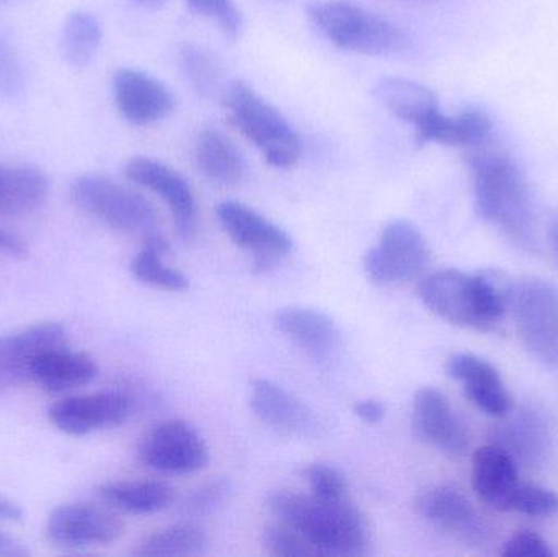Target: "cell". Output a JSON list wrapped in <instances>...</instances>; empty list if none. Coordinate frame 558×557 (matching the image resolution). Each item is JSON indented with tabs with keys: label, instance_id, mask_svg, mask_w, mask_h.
I'll return each instance as SVG.
<instances>
[{
	"label": "cell",
	"instance_id": "1",
	"mask_svg": "<svg viewBox=\"0 0 558 557\" xmlns=\"http://www.w3.org/2000/svg\"><path fill=\"white\" fill-rule=\"evenodd\" d=\"M474 179L475 203L485 221L518 247H536V211L518 164L490 137L465 149Z\"/></svg>",
	"mask_w": 558,
	"mask_h": 557
},
{
	"label": "cell",
	"instance_id": "2",
	"mask_svg": "<svg viewBox=\"0 0 558 557\" xmlns=\"http://www.w3.org/2000/svg\"><path fill=\"white\" fill-rule=\"evenodd\" d=\"M279 522L301 533L318 556L354 557L366 555L369 529L353 502H327L312 494L278 491L268 499Z\"/></svg>",
	"mask_w": 558,
	"mask_h": 557
},
{
	"label": "cell",
	"instance_id": "3",
	"mask_svg": "<svg viewBox=\"0 0 558 557\" xmlns=\"http://www.w3.org/2000/svg\"><path fill=\"white\" fill-rule=\"evenodd\" d=\"M510 288L488 275L439 270L420 281L418 294L439 319L464 329H497L508 311Z\"/></svg>",
	"mask_w": 558,
	"mask_h": 557
},
{
	"label": "cell",
	"instance_id": "4",
	"mask_svg": "<svg viewBox=\"0 0 558 557\" xmlns=\"http://www.w3.org/2000/svg\"><path fill=\"white\" fill-rule=\"evenodd\" d=\"M307 15L315 28L343 51L389 56L410 46L402 26L353 0H317L307 7Z\"/></svg>",
	"mask_w": 558,
	"mask_h": 557
},
{
	"label": "cell",
	"instance_id": "5",
	"mask_svg": "<svg viewBox=\"0 0 558 557\" xmlns=\"http://www.w3.org/2000/svg\"><path fill=\"white\" fill-rule=\"evenodd\" d=\"M222 105L241 131L275 169H291L301 160L302 143L294 128L270 101L244 81L226 85Z\"/></svg>",
	"mask_w": 558,
	"mask_h": 557
},
{
	"label": "cell",
	"instance_id": "6",
	"mask_svg": "<svg viewBox=\"0 0 558 557\" xmlns=\"http://www.w3.org/2000/svg\"><path fill=\"white\" fill-rule=\"evenodd\" d=\"M71 198L85 215L123 234H157L160 216L156 206L133 186L110 177L87 173L77 177L71 185Z\"/></svg>",
	"mask_w": 558,
	"mask_h": 557
},
{
	"label": "cell",
	"instance_id": "7",
	"mask_svg": "<svg viewBox=\"0 0 558 557\" xmlns=\"http://www.w3.org/2000/svg\"><path fill=\"white\" fill-rule=\"evenodd\" d=\"M508 307L524 349L546 365H558V290L541 278L511 284Z\"/></svg>",
	"mask_w": 558,
	"mask_h": 557
},
{
	"label": "cell",
	"instance_id": "8",
	"mask_svg": "<svg viewBox=\"0 0 558 557\" xmlns=\"http://www.w3.org/2000/svg\"><path fill=\"white\" fill-rule=\"evenodd\" d=\"M429 261L432 251L418 226L409 219H393L364 257V271L374 284L392 287L418 278Z\"/></svg>",
	"mask_w": 558,
	"mask_h": 557
},
{
	"label": "cell",
	"instance_id": "9",
	"mask_svg": "<svg viewBox=\"0 0 558 557\" xmlns=\"http://www.w3.org/2000/svg\"><path fill=\"white\" fill-rule=\"evenodd\" d=\"M45 535L59 548H97L118 542L124 535V523L117 510L104 502H69L49 513Z\"/></svg>",
	"mask_w": 558,
	"mask_h": 557
},
{
	"label": "cell",
	"instance_id": "10",
	"mask_svg": "<svg viewBox=\"0 0 558 557\" xmlns=\"http://www.w3.org/2000/svg\"><path fill=\"white\" fill-rule=\"evenodd\" d=\"M216 216L231 241L251 252L255 270H271L291 254V235L257 209L229 199L219 203Z\"/></svg>",
	"mask_w": 558,
	"mask_h": 557
},
{
	"label": "cell",
	"instance_id": "11",
	"mask_svg": "<svg viewBox=\"0 0 558 557\" xmlns=\"http://www.w3.org/2000/svg\"><path fill=\"white\" fill-rule=\"evenodd\" d=\"M137 457L149 470L182 476L208 467L209 448L189 422L169 421L157 425L143 438Z\"/></svg>",
	"mask_w": 558,
	"mask_h": 557
},
{
	"label": "cell",
	"instance_id": "12",
	"mask_svg": "<svg viewBox=\"0 0 558 557\" xmlns=\"http://www.w3.org/2000/svg\"><path fill=\"white\" fill-rule=\"evenodd\" d=\"M415 510L439 532L468 546H484L490 529L474 504L452 486H433L416 496Z\"/></svg>",
	"mask_w": 558,
	"mask_h": 557
},
{
	"label": "cell",
	"instance_id": "13",
	"mask_svg": "<svg viewBox=\"0 0 558 557\" xmlns=\"http://www.w3.org/2000/svg\"><path fill=\"white\" fill-rule=\"evenodd\" d=\"M130 415L131 399L118 391L68 396L48 409L49 422L72 437L120 427Z\"/></svg>",
	"mask_w": 558,
	"mask_h": 557
},
{
	"label": "cell",
	"instance_id": "14",
	"mask_svg": "<svg viewBox=\"0 0 558 557\" xmlns=\"http://www.w3.org/2000/svg\"><path fill=\"white\" fill-rule=\"evenodd\" d=\"M69 346V334L59 323H36L0 336V392L32 382V370L43 353Z\"/></svg>",
	"mask_w": 558,
	"mask_h": 557
},
{
	"label": "cell",
	"instance_id": "15",
	"mask_svg": "<svg viewBox=\"0 0 558 557\" xmlns=\"http://www.w3.org/2000/svg\"><path fill=\"white\" fill-rule=\"evenodd\" d=\"M124 175L134 185L149 190L166 202L177 229L185 239L198 228V205L195 193L182 173L153 157H133L124 167Z\"/></svg>",
	"mask_w": 558,
	"mask_h": 557
},
{
	"label": "cell",
	"instance_id": "16",
	"mask_svg": "<svg viewBox=\"0 0 558 557\" xmlns=\"http://www.w3.org/2000/svg\"><path fill=\"white\" fill-rule=\"evenodd\" d=\"M492 431V444L504 448L518 467L536 468L553 448V424L546 411L526 404L501 415Z\"/></svg>",
	"mask_w": 558,
	"mask_h": 557
},
{
	"label": "cell",
	"instance_id": "17",
	"mask_svg": "<svg viewBox=\"0 0 558 557\" xmlns=\"http://www.w3.org/2000/svg\"><path fill=\"white\" fill-rule=\"evenodd\" d=\"M412 425L429 447L451 457H462L471 447V432L451 401L439 389H418L413 396Z\"/></svg>",
	"mask_w": 558,
	"mask_h": 557
},
{
	"label": "cell",
	"instance_id": "18",
	"mask_svg": "<svg viewBox=\"0 0 558 557\" xmlns=\"http://www.w3.org/2000/svg\"><path fill=\"white\" fill-rule=\"evenodd\" d=\"M113 97L124 120L136 126L157 123L172 113L175 101L166 84L140 71L124 68L113 77Z\"/></svg>",
	"mask_w": 558,
	"mask_h": 557
},
{
	"label": "cell",
	"instance_id": "19",
	"mask_svg": "<svg viewBox=\"0 0 558 557\" xmlns=\"http://www.w3.org/2000/svg\"><path fill=\"white\" fill-rule=\"evenodd\" d=\"M251 405L258 421L278 434L311 438L320 432L315 412L277 383L268 379L255 382Z\"/></svg>",
	"mask_w": 558,
	"mask_h": 557
},
{
	"label": "cell",
	"instance_id": "20",
	"mask_svg": "<svg viewBox=\"0 0 558 557\" xmlns=\"http://www.w3.org/2000/svg\"><path fill=\"white\" fill-rule=\"evenodd\" d=\"M449 376L464 389L469 401L492 417H501L514 408L513 398L492 363L472 353H456L448 360Z\"/></svg>",
	"mask_w": 558,
	"mask_h": 557
},
{
	"label": "cell",
	"instance_id": "21",
	"mask_svg": "<svg viewBox=\"0 0 558 557\" xmlns=\"http://www.w3.org/2000/svg\"><path fill=\"white\" fill-rule=\"evenodd\" d=\"M279 332L317 362L330 360L341 342L337 324L311 307H284L275 316Z\"/></svg>",
	"mask_w": 558,
	"mask_h": 557
},
{
	"label": "cell",
	"instance_id": "22",
	"mask_svg": "<svg viewBox=\"0 0 558 557\" xmlns=\"http://www.w3.org/2000/svg\"><path fill=\"white\" fill-rule=\"evenodd\" d=\"M520 483L518 464L504 448L490 444L472 457V487L482 502L508 512L511 494Z\"/></svg>",
	"mask_w": 558,
	"mask_h": 557
},
{
	"label": "cell",
	"instance_id": "23",
	"mask_svg": "<svg viewBox=\"0 0 558 557\" xmlns=\"http://www.w3.org/2000/svg\"><path fill=\"white\" fill-rule=\"evenodd\" d=\"M97 376V360L88 353L75 352L69 346L43 353L32 370V383L52 395L90 385Z\"/></svg>",
	"mask_w": 558,
	"mask_h": 557
},
{
	"label": "cell",
	"instance_id": "24",
	"mask_svg": "<svg viewBox=\"0 0 558 557\" xmlns=\"http://www.w3.org/2000/svg\"><path fill=\"white\" fill-rule=\"evenodd\" d=\"M97 496L118 513L154 516L172 506L175 489L156 480L108 481L98 487Z\"/></svg>",
	"mask_w": 558,
	"mask_h": 557
},
{
	"label": "cell",
	"instance_id": "25",
	"mask_svg": "<svg viewBox=\"0 0 558 557\" xmlns=\"http://www.w3.org/2000/svg\"><path fill=\"white\" fill-rule=\"evenodd\" d=\"M199 172L219 186H238L247 177V162L241 150L216 128L199 131L195 144Z\"/></svg>",
	"mask_w": 558,
	"mask_h": 557
},
{
	"label": "cell",
	"instance_id": "26",
	"mask_svg": "<svg viewBox=\"0 0 558 557\" xmlns=\"http://www.w3.org/2000/svg\"><path fill=\"white\" fill-rule=\"evenodd\" d=\"M48 177L29 166H0V215L26 216L48 199Z\"/></svg>",
	"mask_w": 558,
	"mask_h": 557
},
{
	"label": "cell",
	"instance_id": "27",
	"mask_svg": "<svg viewBox=\"0 0 558 557\" xmlns=\"http://www.w3.org/2000/svg\"><path fill=\"white\" fill-rule=\"evenodd\" d=\"M374 97L400 120L418 126L439 110L432 88L402 77H384L374 85Z\"/></svg>",
	"mask_w": 558,
	"mask_h": 557
},
{
	"label": "cell",
	"instance_id": "28",
	"mask_svg": "<svg viewBox=\"0 0 558 557\" xmlns=\"http://www.w3.org/2000/svg\"><path fill=\"white\" fill-rule=\"evenodd\" d=\"M167 252H169V242L160 235V232L147 235L143 239V247L131 261L130 271L137 281L147 287L169 291V293H180L190 287V280L182 271L167 264L163 258Z\"/></svg>",
	"mask_w": 558,
	"mask_h": 557
},
{
	"label": "cell",
	"instance_id": "29",
	"mask_svg": "<svg viewBox=\"0 0 558 557\" xmlns=\"http://www.w3.org/2000/svg\"><path fill=\"white\" fill-rule=\"evenodd\" d=\"M209 540L202 526L192 522L175 523L146 536L134 549L141 557H195L208 552Z\"/></svg>",
	"mask_w": 558,
	"mask_h": 557
},
{
	"label": "cell",
	"instance_id": "30",
	"mask_svg": "<svg viewBox=\"0 0 558 557\" xmlns=\"http://www.w3.org/2000/svg\"><path fill=\"white\" fill-rule=\"evenodd\" d=\"M101 25L97 16L84 10L69 13L62 26L61 52L75 69L90 64L101 45Z\"/></svg>",
	"mask_w": 558,
	"mask_h": 557
},
{
	"label": "cell",
	"instance_id": "31",
	"mask_svg": "<svg viewBox=\"0 0 558 557\" xmlns=\"http://www.w3.org/2000/svg\"><path fill=\"white\" fill-rule=\"evenodd\" d=\"M183 74L199 95L216 94L222 87V69L218 58L208 49L189 45L180 52Z\"/></svg>",
	"mask_w": 558,
	"mask_h": 557
},
{
	"label": "cell",
	"instance_id": "32",
	"mask_svg": "<svg viewBox=\"0 0 558 557\" xmlns=\"http://www.w3.org/2000/svg\"><path fill=\"white\" fill-rule=\"evenodd\" d=\"M304 480L312 496L327 502L350 500V487L347 477L331 464H308L304 470Z\"/></svg>",
	"mask_w": 558,
	"mask_h": 557
},
{
	"label": "cell",
	"instance_id": "33",
	"mask_svg": "<svg viewBox=\"0 0 558 557\" xmlns=\"http://www.w3.org/2000/svg\"><path fill=\"white\" fill-rule=\"evenodd\" d=\"M186 5L218 26L226 38L238 39L244 28V19L234 0H185Z\"/></svg>",
	"mask_w": 558,
	"mask_h": 557
},
{
	"label": "cell",
	"instance_id": "34",
	"mask_svg": "<svg viewBox=\"0 0 558 557\" xmlns=\"http://www.w3.org/2000/svg\"><path fill=\"white\" fill-rule=\"evenodd\" d=\"M508 512L530 517H549L558 512V496L554 491L536 484L518 483L508 504Z\"/></svg>",
	"mask_w": 558,
	"mask_h": 557
},
{
	"label": "cell",
	"instance_id": "35",
	"mask_svg": "<svg viewBox=\"0 0 558 557\" xmlns=\"http://www.w3.org/2000/svg\"><path fill=\"white\" fill-rule=\"evenodd\" d=\"M262 545L265 552L271 556L282 557H305L318 556L317 549L291 526L279 522L278 525H270L264 530Z\"/></svg>",
	"mask_w": 558,
	"mask_h": 557
},
{
	"label": "cell",
	"instance_id": "36",
	"mask_svg": "<svg viewBox=\"0 0 558 557\" xmlns=\"http://www.w3.org/2000/svg\"><path fill=\"white\" fill-rule=\"evenodd\" d=\"M231 494V484L226 480H216L199 487L186 500V512L190 516H208L225 506Z\"/></svg>",
	"mask_w": 558,
	"mask_h": 557
},
{
	"label": "cell",
	"instance_id": "37",
	"mask_svg": "<svg viewBox=\"0 0 558 557\" xmlns=\"http://www.w3.org/2000/svg\"><path fill=\"white\" fill-rule=\"evenodd\" d=\"M23 90V72L19 56L5 36L0 35V97L15 98Z\"/></svg>",
	"mask_w": 558,
	"mask_h": 557
},
{
	"label": "cell",
	"instance_id": "38",
	"mask_svg": "<svg viewBox=\"0 0 558 557\" xmlns=\"http://www.w3.org/2000/svg\"><path fill=\"white\" fill-rule=\"evenodd\" d=\"M505 557H553L549 543L534 532H520L511 536L501 549Z\"/></svg>",
	"mask_w": 558,
	"mask_h": 557
},
{
	"label": "cell",
	"instance_id": "39",
	"mask_svg": "<svg viewBox=\"0 0 558 557\" xmlns=\"http://www.w3.org/2000/svg\"><path fill=\"white\" fill-rule=\"evenodd\" d=\"M353 411L361 421L371 425L379 424L386 417V405L376 399H364V401L356 402Z\"/></svg>",
	"mask_w": 558,
	"mask_h": 557
},
{
	"label": "cell",
	"instance_id": "40",
	"mask_svg": "<svg viewBox=\"0 0 558 557\" xmlns=\"http://www.w3.org/2000/svg\"><path fill=\"white\" fill-rule=\"evenodd\" d=\"M29 556L25 543L20 542L16 536L0 532V557H26Z\"/></svg>",
	"mask_w": 558,
	"mask_h": 557
},
{
	"label": "cell",
	"instance_id": "41",
	"mask_svg": "<svg viewBox=\"0 0 558 557\" xmlns=\"http://www.w3.org/2000/svg\"><path fill=\"white\" fill-rule=\"evenodd\" d=\"M0 251L10 255H23L26 254V244L19 235L0 228Z\"/></svg>",
	"mask_w": 558,
	"mask_h": 557
},
{
	"label": "cell",
	"instance_id": "42",
	"mask_svg": "<svg viewBox=\"0 0 558 557\" xmlns=\"http://www.w3.org/2000/svg\"><path fill=\"white\" fill-rule=\"evenodd\" d=\"M23 509L19 504L0 496V523H20L23 520Z\"/></svg>",
	"mask_w": 558,
	"mask_h": 557
},
{
	"label": "cell",
	"instance_id": "43",
	"mask_svg": "<svg viewBox=\"0 0 558 557\" xmlns=\"http://www.w3.org/2000/svg\"><path fill=\"white\" fill-rule=\"evenodd\" d=\"M549 241L550 247H553L554 255H556L558 261V216L553 219L549 226Z\"/></svg>",
	"mask_w": 558,
	"mask_h": 557
},
{
	"label": "cell",
	"instance_id": "44",
	"mask_svg": "<svg viewBox=\"0 0 558 557\" xmlns=\"http://www.w3.org/2000/svg\"><path fill=\"white\" fill-rule=\"evenodd\" d=\"M137 3H141V5L146 7H159L163 5V3L167 2V0H136Z\"/></svg>",
	"mask_w": 558,
	"mask_h": 557
},
{
	"label": "cell",
	"instance_id": "45",
	"mask_svg": "<svg viewBox=\"0 0 558 557\" xmlns=\"http://www.w3.org/2000/svg\"><path fill=\"white\" fill-rule=\"evenodd\" d=\"M415 2H423V0H415Z\"/></svg>",
	"mask_w": 558,
	"mask_h": 557
}]
</instances>
